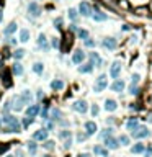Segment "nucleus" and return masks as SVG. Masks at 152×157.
Listing matches in <instances>:
<instances>
[{
	"mask_svg": "<svg viewBox=\"0 0 152 157\" xmlns=\"http://www.w3.org/2000/svg\"><path fill=\"white\" fill-rule=\"evenodd\" d=\"M31 100H33V95L30 90H23L20 95H17V97H13L12 100V110L13 111H21L23 108L26 107V105H31Z\"/></svg>",
	"mask_w": 152,
	"mask_h": 157,
	"instance_id": "obj_1",
	"label": "nucleus"
},
{
	"mask_svg": "<svg viewBox=\"0 0 152 157\" xmlns=\"http://www.w3.org/2000/svg\"><path fill=\"white\" fill-rule=\"evenodd\" d=\"M0 121H2V128H0L2 133H20L21 131L20 121H18V118H15V116L5 115L3 118H0Z\"/></svg>",
	"mask_w": 152,
	"mask_h": 157,
	"instance_id": "obj_2",
	"label": "nucleus"
},
{
	"mask_svg": "<svg viewBox=\"0 0 152 157\" xmlns=\"http://www.w3.org/2000/svg\"><path fill=\"white\" fill-rule=\"evenodd\" d=\"M108 87V77L105 74H102L100 77L95 80V85H93V92L95 93H100V92H103Z\"/></svg>",
	"mask_w": 152,
	"mask_h": 157,
	"instance_id": "obj_3",
	"label": "nucleus"
},
{
	"mask_svg": "<svg viewBox=\"0 0 152 157\" xmlns=\"http://www.w3.org/2000/svg\"><path fill=\"white\" fill-rule=\"evenodd\" d=\"M131 133H132V136H134L136 139H142V137H147V136L150 134L149 129H147L146 126H137V128H134Z\"/></svg>",
	"mask_w": 152,
	"mask_h": 157,
	"instance_id": "obj_4",
	"label": "nucleus"
},
{
	"mask_svg": "<svg viewBox=\"0 0 152 157\" xmlns=\"http://www.w3.org/2000/svg\"><path fill=\"white\" fill-rule=\"evenodd\" d=\"M120 72H121V62L120 61H115V62L111 64V69H110L111 79H118L120 77Z\"/></svg>",
	"mask_w": 152,
	"mask_h": 157,
	"instance_id": "obj_5",
	"label": "nucleus"
},
{
	"mask_svg": "<svg viewBox=\"0 0 152 157\" xmlns=\"http://www.w3.org/2000/svg\"><path fill=\"white\" fill-rule=\"evenodd\" d=\"M28 13H30L31 17H35V18H38L41 15V7L38 5L36 2H31L30 5H28Z\"/></svg>",
	"mask_w": 152,
	"mask_h": 157,
	"instance_id": "obj_6",
	"label": "nucleus"
},
{
	"mask_svg": "<svg viewBox=\"0 0 152 157\" xmlns=\"http://www.w3.org/2000/svg\"><path fill=\"white\" fill-rule=\"evenodd\" d=\"M79 12L82 17H90L92 15V7H90V3H87V2H82L79 5Z\"/></svg>",
	"mask_w": 152,
	"mask_h": 157,
	"instance_id": "obj_7",
	"label": "nucleus"
},
{
	"mask_svg": "<svg viewBox=\"0 0 152 157\" xmlns=\"http://www.w3.org/2000/svg\"><path fill=\"white\" fill-rule=\"evenodd\" d=\"M70 46H72V35H70V33H65L64 35V44L61 46V51L67 52L70 49Z\"/></svg>",
	"mask_w": 152,
	"mask_h": 157,
	"instance_id": "obj_8",
	"label": "nucleus"
},
{
	"mask_svg": "<svg viewBox=\"0 0 152 157\" xmlns=\"http://www.w3.org/2000/svg\"><path fill=\"white\" fill-rule=\"evenodd\" d=\"M0 75H2V79H3V85L8 88V87H12V75H10V70L8 69H3L2 72H0Z\"/></svg>",
	"mask_w": 152,
	"mask_h": 157,
	"instance_id": "obj_9",
	"label": "nucleus"
},
{
	"mask_svg": "<svg viewBox=\"0 0 152 157\" xmlns=\"http://www.w3.org/2000/svg\"><path fill=\"white\" fill-rule=\"evenodd\" d=\"M85 131H87V136H92L98 131V126L95 121H87L85 123Z\"/></svg>",
	"mask_w": 152,
	"mask_h": 157,
	"instance_id": "obj_10",
	"label": "nucleus"
},
{
	"mask_svg": "<svg viewBox=\"0 0 152 157\" xmlns=\"http://www.w3.org/2000/svg\"><path fill=\"white\" fill-rule=\"evenodd\" d=\"M33 139L35 141H46L47 139V129H38V131H35V134H33Z\"/></svg>",
	"mask_w": 152,
	"mask_h": 157,
	"instance_id": "obj_11",
	"label": "nucleus"
},
{
	"mask_svg": "<svg viewBox=\"0 0 152 157\" xmlns=\"http://www.w3.org/2000/svg\"><path fill=\"white\" fill-rule=\"evenodd\" d=\"M103 46H105L106 49L113 51V49H116V46H118V41L115 39V38H105V39H103Z\"/></svg>",
	"mask_w": 152,
	"mask_h": 157,
	"instance_id": "obj_12",
	"label": "nucleus"
},
{
	"mask_svg": "<svg viewBox=\"0 0 152 157\" xmlns=\"http://www.w3.org/2000/svg\"><path fill=\"white\" fill-rule=\"evenodd\" d=\"M88 58H90V64L92 65H95V67H100V65H102V58L98 56V52H90Z\"/></svg>",
	"mask_w": 152,
	"mask_h": 157,
	"instance_id": "obj_13",
	"label": "nucleus"
},
{
	"mask_svg": "<svg viewBox=\"0 0 152 157\" xmlns=\"http://www.w3.org/2000/svg\"><path fill=\"white\" fill-rule=\"evenodd\" d=\"M105 146H106V149H118V141L115 139L113 136H108V137H105Z\"/></svg>",
	"mask_w": 152,
	"mask_h": 157,
	"instance_id": "obj_14",
	"label": "nucleus"
},
{
	"mask_svg": "<svg viewBox=\"0 0 152 157\" xmlns=\"http://www.w3.org/2000/svg\"><path fill=\"white\" fill-rule=\"evenodd\" d=\"M38 113H39V105H30L26 108V116L28 118H35Z\"/></svg>",
	"mask_w": 152,
	"mask_h": 157,
	"instance_id": "obj_15",
	"label": "nucleus"
},
{
	"mask_svg": "<svg viewBox=\"0 0 152 157\" xmlns=\"http://www.w3.org/2000/svg\"><path fill=\"white\" fill-rule=\"evenodd\" d=\"M74 110L79 111V113H85V111H87V102H83V100H77V102L74 103Z\"/></svg>",
	"mask_w": 152,
	"mask_h": 157,
	"instance_id": "obj_16",
	"label": "nucleus"
},
{
	"mask_svg": "<svg viewBox=\"0 0 152 157\" xmlns=\"http://www.w3.org/2000/svg\"><path fill=\"white\" fill-rule=\"evenodd\" d=\"M111 90H113V92L121 93L123 90H124V82H123V80H120V79H116L115 82H113V85H111Z\"/></svg>",
	"mask_w": 152,
	"mask_h": 157,
	"instance_id": "obj_17",
	"label": "nucleus"
},
{
	"mask_svg": "<svg viewBox=\"0 0 152 157\" xmlns=\"http://www.w3.org/2000/svg\"><path fill=\"white\" fill-rule=\"evenodd\" d=\"M38 46H39L41 49H44V51L49 49V46H47V39H46V35H44V33H41V35L38 36Z\"/></svg>",
	"mask_w": 152,
	"mask_h": 157,
	"instance_id": "obj_18",
	"label": "nucleus"
},
{
	"mask_svg": "<svg viewBox=\"0 0 152 157\" xmlns=\"http://www.w3.org/2000/svg\"><path fill=\"white\" fill-rule=\"evenodd\" d=\"M83 59H85V54L82 51H75L74 52V56H72V62L74 64H82Z\"/></svg>",
	"mask_w": 152,
	"mask_h": 157,
	"instance_id": "obj_19",
	"label": "nucleus"
},
{
	"mask_svg": "<svg viewBox=\"0 0 152 157\" xmlns=\"http://www.w3.org/2000/svg\"><path fill=\"white\" fill-rule=\"evenodd\" d=\"M116 108H118V103L113 98H108L106 102H105V110L106 111H115Z\"/></svg>",
	"mask_w": 152,
	"mask_h": 157,
	"instance_id": "obj_20",
	"label": "nucleus"
},
{
	"mask_svg": "<svg viewBox=\"0 0 152 157\" xmlns=\"http://www.w3.org/2000/svg\"><path fill=\"white\" fill-rule=\"evenodd\" d=\"M92 18H93L95 21H105L106 18H108V15H106V13H102V12L97 10L95 13H92Z\"/></svg>",
	"mask_w": 152,
	"mask_h": 157,
	"instance_id": "obj_21",
	"label": "nucleus"
},
{
	"mask_svg": "<svg viewBox=\"0 0 152 157\" xmlns=\"http://www.w3.org/2000/svg\"><path fill=\"white\" fill-rule=\"evenodd\" d=\"M17 26H18V25H17V23H15V21H12V23H10V25H8V26L5 28V30H3V35H7V36H10V35H12V33H15V31H17Z\"/></svg>",
	"mask_w": 152,
	"mask_h": 157,
	"instance_id": "obj_22",
	"label": "nucleus"
},
{
	"mask_svg": "<svg viewBox=\"0 0 152 157\" xmlns=\"http://www.w3.org/2000/svg\"><path fill=\"white\" fill-rule=\"evenodd\" d=\"M93 152H95L97 155L108 157V149H105V147H102V146H95V147H93Z\"/></svg>",
	"mask_w": 152,
	"mask_h": 157,
	"instance_id": "obj_23",
	"label": "nucleus"
},
{
	"mask_svg": "<svg viewBox=\"0 0 152 157\" xmlns=\"http://www.w3.org/2000/svg\"><path fill=\"white\" fill-rule=\"evenodd\" d=\"M51 88H53V90H62L64 88V82H62V80H59V79H56V80L51 82Z\"/></svg>",
	"mask_w": 152,
	"mask_h": 157,
	"instance_id": "obj_24",
	"label": "nucleus"
},
{
	"mask_svg": "<svg viewBox=\"0 0 152 157\" xmlns=\"http://www.w3.org/2000/svg\"><path fill=\"white\" fill-rule=\"evenodd\" d=\"M144 149H146V147H144V144H141V142H137V144H134V146L131 147V152H132V154H141V152H144Z\"/></svg>",
	"mask_w": 152,
	"mask_h": 157,
	"instance_id": "obj_25",
	"label": "nucleus"
},
{
	"mask_svg": "<svg viewBox=\"0 0 152 157\" xmlns=\"http://www.w3.org/2000/svg\"><path fill=\"white\" fill-rule=\"evenodd\" d=\"M92 69H93V65L88 62V64L80 65V67H79V72H82V74H88V72H92Z\"/></svg>",
	"mask_w": 152,
	"mask_h": 157,
	"instance_id": "obj_26",
	"label": "nucleus"
},
{
	"mask_svg": "<svg viewBox=\"0 0 152 157\" xmlns=\"http://www.w3.org/2000/svg\"><path fill=\"white\" fill-rule=\"evenodd\" d=\"M128 129H129V131H132V129H134V128H137V126H139V121H137V118H131V120L129 121H128Z\"/></svg>",
	"mask_w": 152,
	"mask_h": 157,
	"instance_id": "obj_27",
	"label": "nucleus"
},
{
	"mask_svg": "<svg viewBox=\"0 0 152 157\" xmlns=\"http://www.w3.org/2000/svg\"><path fill=\"white\" fill-rule=\"evenodd\" d=\"M20 41H21V43H28V41H30V31H28V30H21V33H20Z\"/></svg>",
	"mask_w": 152,
	"mask_h": 157,
	"instance_id": "obj_28",
	"label": "nucleus"
},
{
	"mask_svg": "<svg viewBox=\"0 0 152 157\" xmlns=\"http://www.w3.org/2000/svg\"><path fill=\"white\" fill-rule=\"evenodd\" d=\"M12 70H13V74L21 75V74H23V65H21L20 62H15V64H13V67H12Z\"/></svg>",
	"mask_w": 152,
	"mask_h": 157,
	"instance_id": "obj_29",
	"label": "nucleus"
},
{
	"mask_svg": "<svg viewBox=\"0 0 152 157\" xmlns=\"http://www.w3.org/2000/svg\"><path fill=\"white\" fill-rule=\"evenodd\" d=\"M33 70H35L36 74H43V70H44V65L41 62H35L33 64Z\"/></svg>",
	"mask_w": 152,
	"mask_h": 157,
	"instance_id": "obj_30",
	"label": "nucleus"
},
{
	"mask_svg": "<svg viewBox=\"0 0 152 157\" xmlns=\"http://www.w3.org/2000/svg\"><path fill=\"white\" fill-rule=\"evenodd\" d=\"M67 13H69V18H70L72 21H75V20L79 18V13H77V10H75V8H69Z\"/></svg>",
	"mask_w": 152,
	"mask_h": 157,
	"instance_id": "obj_31",
	"label": "nucleus"
},
{
	"mask_svg": "<svg viewBox=\"0 0 152 157\" xmlns=\"http://www.w3.org/2000/svg\"><path fill=\"white\" fill-rule=\"evenodd\" d=\"M118 142H120L121 146H128V144H129V137L123 134V136H120V139H118Z\"/></svg>",
	"mask_w": 152,
	"mask_h": 157,
	"instance_id": "obj_32",
	"label": "nucleus"
},
{
	"mask_svg": "<svg viewBox=\"0 0 152 157\" xmlns=\"http://www.w3.org/2000/svg\"><path fill=\"white\" fill-rule=\"evenodd\" d=\"M28 151H30V154L31 155H35L36 154V144H35V142H28Z\"/></svg>",
	"mask_w": 152,
	"mask_h": 157,
	"instance_id": "obj_33",
	"label": "nucleus"
},
{
	"mask_svg": "<svg viewBox=\"0 0 152 157\" xmlns=\"http://www.w3.org/2000/svg\"><path fill=\"white\" fill-rule=\"evenodd\" d=\"M25 49H17L15 52H13V56H15V59H21L23 58V56H25Z\"/></svg>",
	"mask_w": 152,
	"mask_h": 157,
	"instance_id": "obj_34",
	"label": "nucleus"
},
{
	"mask_svg": "<svg viewBox=\"0 0 152 157\" xmlns=\"http://www.w3.org/2000/svg\"><path fill=\"white\" fill-rule=\"evenodd\" d=\"M59 137H62V139H67V137H72V134H70V131L62 129V131L59 133Z\"/></svg>",
	"mask_w": 152,
	"mask_h": 157,
	"instance_id": "obj_35",
	"label": "nucleus"
},
{
	"mask_svg": "<svg viewBox=\"0 0 152 157\" xmlns=\"http://www.w3.org/2000/svg\"><path fill=\"white\" fill-rule=\"evenodd\" d=\"M77 35H79L80 39H85V38H88V31H87V30H79Z\"/></svg>",
	"mask_w": 152,
	"mask_h": 157,
	"instance_id": "obj_36",
	"label": "nucleus"
},
{
	"mask_svg": "<svg viewBox=\"0 0 152 157\" xmlns=\"http://www.w3.org/2000/svg\"><path fill=\"white\" fill-rule=\"evenodd\" d=\"M8 149H10V142H7V144H2V142H0V154L7 152Z\"/></svg>",
	"mask_w": 152,
	"mask_h": 157,
	"instance_id": "obj_37",
	"label": "nucleus"
},
{
	"mask_svg": "<svg viewBox=\"0 0 152 157\" xmlns=\"http://www.w3.org/2000/svg\"><path fill=\"white\" fill-rule=\"evenodd\" d=\"M83 43H85V46H87V47H93L95 46V41L92 39V38H85Z\"/></svg>",
	"mask_w": 152,
	"mask_h": 157,
	"instance_id": "obj_38",
	"label": "nucleus"
},
{
	"mask_svg": "<svg viewBox=\"0 0 152 157\" xmlns=\"http://www.w3.org/2000/svg\"><path fill=\"white\" fill-rule=\"evenodd\" d=\"M43 147H46V149H53L54 147V141H44V144H43Z\"/></svg>",
	"mask_w": 152,
	"mask_h": 157,
	"instance_id": "obj_39",
	"label": "nucleus"
},
{
	"mask_svg": "<svg viewBox=\"0 0 152 157\" xmlns=\"http://www.w3.org/2000/svg\"><path fill=\"white\" fill-rule=\"evenodd\" d=\"M132 80H131V85H136L137 82H139V79H141V75L139 74H134V75H132V77H131Z\"/></svg>",
	"mask_w": 152,
	"mask_h": 157,
	"instance_id": "obj_40",
	"label": "nucleus"
},
{
	"mask_svg": "<svg viewBox=\"0 0 152 157\" xmlns=\"http://www.w3.org/2000/svg\"><path fill=\"white\" fill-rule=\"evenodd\" d=\"M31 123H33V118H25V121H23V128H28V126H30L31 125Z\"/></svg>",
	"mask_w": 152,
	"mask_h": 157,
	"instance_id": "obj_41",
	"label": "nucleus"
},
{
	"mask_svg": "<svg viewBox=\"0 0 152 157\" xmlns=\"http://www.w3.org/2000/svg\"><path fill=\"white\" fill-rule=\"evenodd\" d=\"M111 128H106V129H103V133H102V136L103 137H108V136H111Z\"/></svg>",
	"mask_w": 152,
	"mask_h": 157,
	"instance_id": "obj_42",
	"label": "nucleus"
},
{
	"mask_svg": "<svg viewBox=\"0 0 152 157\" xmlns=\"http://www.w3.org/2000/svg\"><path fill=\"white\" fill-rule=\"evenodd\" d=\"M144 157H152V146H149L147 149H144Z\"/></svg>",
	"mask_w": 152,
	"mask_h": 157,
	"instance_id": "obj_43",
	"label": "nucleus"
},
{
	"mask_svg": "<svg viewBox=\"0 0 152 157\" xmlns=\"http://www.w3.org/2000/svg\"><path fill=\"white\" fill-rule=\"evenodd\" d=\"M54 26H56V28H62V18H57V20H54Z\"/></svg>",
	"mask_w": 152,
	"mask_h": 157,
	"instance_id": "obj_44",
	"label": "nucleus"
},
{
	"mask_svg": "<svg viewBox=\"0 0 152 157\" xmlns=\"http://www.w3.org/2000/svg\"><path fill=\"white\" fill-rule=\"evenodd\" d=\"M59 118H61V111L59 110H54L53 111V120H59Z\"/></svg>",
	"mask_w": 152,
	"mask_h": 157,
	"instance_id": "obj_45",
	"label": "nucleus"
},
{
	"mask_svg": "<svg viewBox=\"0 0 152 157\" xmlns=\"http://www.w3.org/2000/svg\"><path fill=\"white\" fill-rule=\"evenodd\" d=\"M98 111H100V108L97 107V105H93V107H92V115H93V116H97V115H98Z\"/></svg>",
	"mask_w": 152,
	"mask_h": 157,
	"instance_id": "obj_46",
	"label": "nucleus"
},
{
	"mask_svg": "<svg viewBox=\"0 0 152 157\" xmlns=\"http://www.w3.org/2000/svg\"><path fill=\"white\" fill-rule=\"evenodd\" d=\"M72 144V137H67V139H64V147H70Z\"/></svg>",
	"mask_w": 152,
	"mask_h": 157,
	"instance_id": "obj_47",
	"label": "nucleus"
},
{
	"mask_svg": "<svg viewBox=\"0 0 152 157\" xmlns=\"http://www.w3.org/2000/svg\"><path fill=\"white\" fill-rule=\"evenodd\" d=\"M85 139H87V134H82V133H80V134L77 136V141H79V142H82V141H85Z\"/></svg>",
	"mask_w": 152,
	"mask_h": 157,
	"instance_id": "obj_48",
	"label": "nucleus"
},
{
	"mask_svg": "<svg viewBox=\"0 0 152 157\" xmlns=\"http://www.w3.org/2000/svg\"><path fill=\"white\" fill-rule=\"evenodd\" d=\"M10 44H17V39H15V38H10Z\"/></svg>",
	"mask_w": 152,
	"mask_h": 157,
	"instance_id": "obj_49",
	"label": "nucleus"
},
{
	"mask_svg": "<svg viewBox=\"0 0 152 157\" xmlns=\"http://www.w3.org/2000/svg\"><path fill=\"white\" fill-rule=\"evenodd\" d=\"M79 157H90V155H88V154H80Z\"/></svg>",
	"mask_w": 152,
	"mask_h": 157,
	"instance_id": "obj_50",
	"label": "nucleus"
},
{
	"mask_svg": "<svg viewBox=\"0 0 152 157\" xmlns=\"http://www.w3.org/2000/svg\"><path fill=\"white\" fill-rule=\"evenodd\" d=\"M2 18H3V13H2V12H0V21H2Z\"/></svg>",
	"mask_w": 152,
	"mask_h": 157,
	"instance_id": "obj_51",
	"label": "nucleus"
},
{
	"mask_svg": "<svg viewBox=\"0 0 152 157\" xmlns=\"http://www.w3.org/2000/svg\"><path fill=\"white\" fill-rule=\"evenodd\" d=\"M3 5V0H0V7H2Z\"/></svg>",
	"mask_w": 152,
	"mask_h": 157,
	"instance_id": "obj_52",
	"label": "nucleus"
},
{
	"mask_svg": "<svg viewBox=\"0 0 152 157\" xmlns=\"http://www.w3.org/2000/svg\"><path fill=\"white\" fill-rule=\"evenodd\" d=\"M0 128H2V121H0Z\"/></svg>",
	"mask_w": 152,
	"mask_h": 157,
	"instance_id": "obj_53",
	"label": "nucleus"
},
{
	"mask_svg": "<svg viewBox=\"0 0 152 157\" xmlns=\"http://www.w3.org/2000/svg\"><path fill=\"white\" fill-rule=\"evenodd\" d=\"M44 157H51V155H44Z\"/></svg>",
	"mask_w": 152,
	"mask_h": 157,
	"instance_id": "obj_54",
	"label": "nucleus"
},
{
	"mask_svg": "<svg viewBox=\"0 0 152 157\" xmlns=\"http://www.w3.org/2000/svg\"><path fill=\"white\" fill-rule=\"evenodd\" d=\"M7 157H12V155H7Z\"/></svg>",
	"mask_w": 152,
	"mask_h": 157,
	"instance_id": "obj_55",
	"label": "nucleus"
},
{
	"mask_svg": "<svg viewBox=\"0 0 152 157\" xmlns=\"http://www.w3.org/2000/svg\"><path fill=\"white\" fill-rule=\"evenodd\" d=\"M53 2H56V0H53Z\"/></svg>",
	"mask_w": 152,
	"mask_h": 157,
	"instance_id": "obj_56",
	"label": "nucleus"
}]
</instances>
